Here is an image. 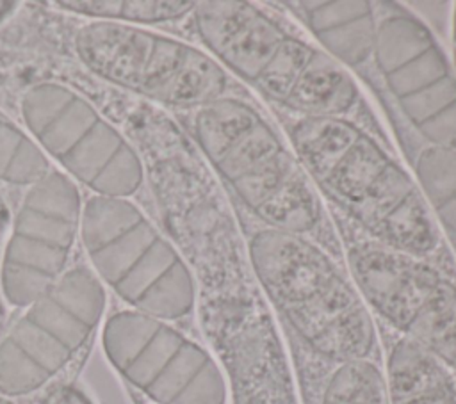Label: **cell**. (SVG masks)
Listing matches in <instances>:
<instances>
[{
    "mask_svg": "<svg viewBox=\"0 0 456 404\" xmlns=\"http://www.w3.org/2000/svg\"><path fill=\"white\" fill-rule=\"evenodd\" d=\"M107 304L102 281L86 263L71 265L0 336V395L43 393L84 352Z\"/></svg>",
    "mask_w": 456,
    "mask_h": 404,
    "instance_id": "6",
    "label": "cell"
},
{
    "mask_svg": "<svg viewBox=\"0 0 456 404\" xmlns=\"http://www.w3.org/2000/svg\"><path fill=\"white\" fill-rule=\"evenodd\" d=\"M189 128L212 169L265 228L306 235L322 224L317 190L297 155L249 103L223 96L192 110Z\"/></svg>",
    "mask_w": 456,
    "mask_h": 404,
    "instance_id": "3",
    "label": "cell"
},
{
    "mask_svg": "<svg viewBox=\"0 0 456 404\" xmlns=\"http://www.w3.org/2000/svg\"><path fill=\"white\" fill-rule=\"evenodd\" d=\"M109 363L155 404H224L226 381L217 361L169 322L126 308L102 327Z\"/></svg>",
    "mask_w": 456,
    "mask_h": 404,
    "instance_id": "9",
    "label": "cell"
},
{
    "mask_svg": "<svg viewBox=\"0 0 456 404\" xmlns=\"http://www.w3.org/2000/svg\"><path fill=\"white\" fill-rule=\"evenodd\" d=\"M363 301L392 327L456 368V283L419 256L363 240L347 253Z\"/></svg>",
    "mask_w": 456,
    "mask_h": 404,
    "instance_id": "8",
    "label": "cell"
},
{
    "mask_svg": "<svg viewBox=\"0 0 456 404\" xmlns=\"http://www.w3.org/2000/svg\"><path fill=\"white\" fill-rule=\"evenodd\" d=\"M62 11L86 16L89 20L114 21L125 25H150L162 21H176L191 14L196 2L178 0H82L55 2Z\"/></svg>",
    "mask_w": 456,
    "mask_h": 404,
    "instance_id": "17",
    "label": "cell"
},
{
    "mask_svg": "<svg viewBox=\"0 0 456 404\" xmlns=\"http://www.w3.org/2000/svg\"><path fill=\"white\" fill-rule=\"evenodd\" d=\"M18 107L25 130L45 155L93 194L130 198L141 189L144 164L137 148L68 84L34 82Z\"/></svg>",
    "mask_w": 456,
    "mask_h": 404,
    "instance_id": "7",
    "label": "cell"
},
{
    "mask_svg": "<svg viewBox=\"0 0 456 404\" xmlns=\"http://www.w3.org/2000/svg\"><path fill=\"white\" fill-rule=\"evenodd\" d=\"M191 14L210 57L251 85L289 34L274 18L249 2H196Z\"/></svg>",
    "mask_w": 456,
    "mask_h": 404,
    "instance_id": "13",
    "label": "cell"
},
{
    "mask_svg": "<svg viewBox=\"0 0 456 404\" xmlns=\"http://www.w3.org/2000/svg\"><path fill=\"white\" fill-rule=\"evenodd\" d=\"M306 28L340 66H358L374 53L376 9L365 0L356 2H290Z\"/></svg>",
    "mask_w": 456,
    "mask_h": 404,
    "instance_id": "15",
    "label": "cell"
},
{
    "mask_svg": "<svg viewBox=\"0 0 456 404\" xmlns=\"http://www.w3.org/2000/svg\"><path fill=\"white\" fill-rule=\"evenodd\" d=\"M50 169V158L28 132L0 114V182L28 187Z\"/></svg>",
    "mask_w": 456,
    "mask_h": 404,
    "instance_id": "19",
    "label": "cell"
},
{
    "mask_svg": "<svg viewBox=\"0 0 456 404\" xmlns=\"http://www.w3.org/2000/svg\"><path fill=\"white\" fill-rule=\"evenodd\" d=\"M84 199L68 174L50 169L27 187L0 255V295L27 308L71 267Z\"/></svg>",
    "mask_w": 456,
    "mask_h": 404,
    "instance_id": "10",
    "label": "cell"
},
{
    "mask_svg": "<svg viewBox=\"0 0 456 404\" xmlns=\"http://www.w3.org/2000/svg\"><path fill=\"white\" fill-rule=\"evenodd\" d=\"M253 274L278 313L319 356L369 360L376 327L354 281L306 235L262 228L249 242Z\"/></svg>",
    "mask_w": 456,
    "mask_h": 404,
    "instance_id": "2",
    "label": "cell"
},
{
    "mask_svg": "<svg viewBox=\"0 0 456 404\" xmlns=\"http://www.w3.org/2000/svg\"><path fill=\"white\" fill-rule=\"evenodd\" d=\"M0 404H18V402L12 400V399H7V397H2V395H0Z\"/></svg>",
    "mask_w": 456,
    "mask_h": 404,
    "instance_id": "22",
    "label": "cell"
},
{
    "mask_svg": "<svg viewBox=\"0 0 456 404\" xmlns=\"http://www.w3.org/2000/svg\"><path fill=\"white\" fill-rule=\"evenodd\" d=\"M392 7L378 20V69L419 133L431 146L456 149V77L433 32Z\"/></svg>",
    "mask_w": 456,
    "mask_h": 404,
    "instance_id": "11",
    "label": "cell"
},
{
    "mask_svg": "<svg viewBox=\"0 0 456 404\" xmlns=\"http://www.w3.org/2000/svg\"><path fill=\"white\" fill-rule=\"evenodd\" d=\"M452 36H454V41H456V9H454V14H452Z\"/></svg>",
    "mask_w": 456,
    "mask_h": 404,
    "instance_id": "23",
    "label": "cell"
},
{
    "mask_svg": "<svg viewBox=\"0 0 456 404\" xmlns=\"http://www.w3.org/2000/svg\"><path fill=\"white\" fill-rule=\"evenodd\" d=\"M390 404H456V381L438 358L401 338L387 360Z\"/></svg>",
    "mask_w": 456,
    "mask_h": 404,
    "instance_id": "16",
    "label": "cell"
},
{
    "mask_svg": "<svg viewBox=\"0 0 456 404\" xmlns=\"http://www.w3.org/2000/svg\"><path fill=\"white\" fill-rule=\"evenodd\" d=\"M0 322H2V306H0Z\"/></svg>",
    "mask_w": 456,
    "mask_h": 404,
    "instance_id": "24",
    "label": "cell"
},
{
    "mask_svg": "<svg viewBox=\"0 0 456 404\" xmlns=\"http://www.w3.org/2000/svg\"><path fill=\"white\" fill-rule=\"evenodd\" d=\"M36 404H93V400L75 383L57 381L37 397Z\"/></svg>",
    "mask_w": 456,
    "mask_h": 404,
    "instance_id": "21",
    "label": "cell"
},
{
    "mask_svg": "<svg viewBox=\"0 0 456 404\" xmlns=\"http://www.w3.org/2000/svg\"><path fill=\"white\" fill-rule=\"evenodd\" d=\"M73 50L96 78L166 107L196 110L226 96L228 75L208 53L137 25L89 20Z\"/></svg>",
    "mask_w": 456,
    "mask_h": 404,
    "instance_id": "5",
    "label": "cell"
},
{
    "mask_svg": "<svg viewBox=\"0 0 456 404\" xmlns=\"http://www.w3.org/2000/svg\"><path fill=\"white\" fill-rule=\"evenodd\" d=\"M289 135L312 183L374 242L419 258L438 247L422 190L362 126L346 117H297Z\"/></svg>",
    "mask_w": 456,
    "mask_h": 404,
    "instance_id": "1",
    "label": "cell"
},
{
    "mask_svg": "<svg viewBox=\"0 0 456 404\" xmlns=\"http://www.w3.org/2000/svg\"><path fill=\"white\" fill-rule=\"evenodd\" d=\"M233 404H297L273 320H256L217 345Z\"/></svg>",
    "mask_w": 456,
    "mask_h": 404,
    "instance_id": "14",
    "label": "cell"
},
{
    "mask_svg": "<svg viewBox=\"0 0 456 404\" xmlns=\"http://www.w3.org/2000/svg\"><path fill=\"white\" fill-rule=\"evenodd\" d=\"M80 238L91 271L132 310L166 322L194 310L191 267L130 198H86Z\"/></svg>",
    "mask_w": 456,
    "mask_h": 404,
    "instance_id": "4",
    "label": "cell"
},
{
    "mask_svg": "<svg viewBox=\"0 0 456 404\" xmlns=\"http://www.w3.org/2000/svg\"><path fill=\"white\" fill-rule=\"evenodd\" d=\"M321 404H390L385 374L370 360L338 363L324 386Z\"/></svg>",
    "mask_w": 456,
    "mask_h": 404,
    "instance_id": "20",
    "label": "cell"
},
{
    "mask_svg": "<svg viewBox=\"0 0 456 404\" xmlns=\"http://www.w3.org/2000/svg\"><path fill=\"white\" fill-rule=\"evenodd\" d=\"M415 171L428 206L456 235V149L429 144L419 153Z\"/></svg>",
    "mask_w": 456,
    "mask_h": 404,
    "instance_id": "18",
    "label": "cell"
},
{
    "mask_svg": "<svg viewBox=\"0 0 456 404\" xmlns=\"http://www.w3.org/2000/svg\"><path fill=\"white\" fill-rule=\"evenodd\" d=\"M253 87L297 117H344L360 98L344 66L292 34L283 37Z\"/></svg>",
    "mask_w": 456,
    "mask_h": 404,
    "instance_id": "12",
    "label": "cell"
}]
</instances>
